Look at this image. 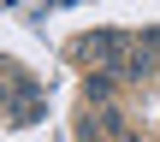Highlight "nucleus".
<instances>
[{"mask_svg":"<svg viewBox=\"0 0 160 142\" xmlns=\"http://www.w3.org/2000/svg\"><path fill=\"white\" fill-rule=\"evenodd\" d=\"M77 59H89V65H113V59H119V36H83V42H77Z\"/></svg>","mask_w":160,"mask_h":142,"instance_id":"1","label":"nucleus"},{"mask_svg":"<svg viewBox=\"0 0 160 142\" xmlns=\"http://www.w3.org/2000/svg\"><path fill=\"white\" fill-rule=\"evenodd\" d=\"M113 130H119V113H89V119H83V136L95 142V136H113Z\"/></svg>","mask_w":160,"mask_h":142,"instance_id":"2","label":"nucleus"},{"mask_svg":"<svg viewBox=\"0 0 160 142\" xmlns=\"http://www.w3.org/2000/svg\"><path fill=\"white\" fill-rule=\"evenodd\" d=\"M148 47H154V59H160V30H154V36H148Z\"/></svg>","mask_w":160,"mask_h":142,"instance_id":"3","label":"nucleus"}]
</instances>
